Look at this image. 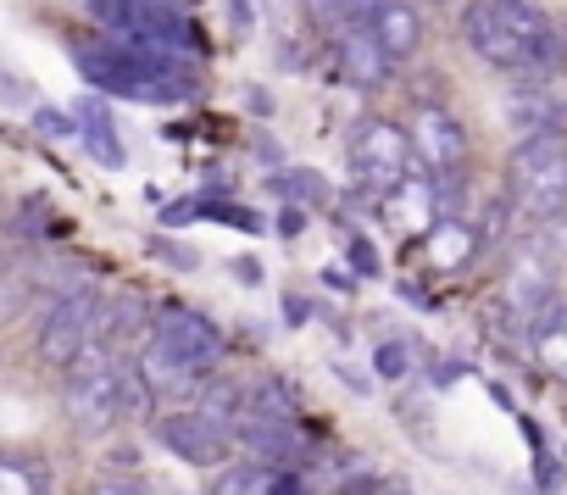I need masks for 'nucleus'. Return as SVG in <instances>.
Here are the masks:
<instances>
[{"label":"nucleus","instance_id":"nucleus-1","mask_svg":"<svg viewBox=\"0 0 567 495\" xmlns=\"http://www.w3.org/2000/svg\"><path fill=\"white\" fill-rule=\"evenodd\" d=\"M462 40L484 68L501 73L561 68V29H550L539 0H473L462 12Z\"/></svg>","mask_w":567,"mask_h":495},{"label":"nucleus","instance_id":"nucleus-2","mask_svg":"<svg viewBox=\"0 0 567 495\" xmlns=\"http://www.w3.org/2000/svg\"><path fill=\"white\" fill-rule=\"evenodd\" d=\"M506 206L517 217H528L534 228L556 223L567 212V140L528 134L512 151V162H506Z\"/></svg>","mask_w":567,"mask_h":495},{"label":"nucleus","instance_id":"nucleus-3","mask_svg":"<svg viewBox=\"0 0 567 495\" xmlns=\"http://www.w3.org/2000/svg\"><path fill=\"white\" fill-rule=\"evenodd\" d=\"M62 412L79 434H106L117 417H123V362L112 351H90L68 384H62Z\"/></svg>","mask_w":567,"mask_h":495},{"label":"nucleus","instance_id":"nucleus-4","mask_svg":"<svg viewBox=\"0 0 567 495\" xmlns=\"http://www.w3.org/2000/svg\"><path fill=\"white\" fill-rule=\"evenodd\" d=\"M556 262H561V234L550 223H539L534 234H523L512 245V268H506V307L534 323L550 312V290H556Z\"/></svg>","mask_w":567,"mask_h":495},{"label":"nucleus","instance_id":"nucleus-5","mask_svg":"<svg viewBox=\"0 0 567 495\" xmlns=\"http://www.w3.org/2000/svg\"><path fill=\"white\" fill-rule=\"evenodd\" d=\"M101 296L95 290H68L45 318H40V334H34V351L45 368H79L90 357V340L101 334Z\"/></svg>","mask_w":567,"mask_h":495},{"label":"nucleus","instance_id":"nucleus-6","mask_svg":"<svg viewBox=\"0 0 567 495\" xmlns=\"http://www.w3.org/2000/svg\"><path fill=\"white\" fill-rule=\"evenodd\" d=\"M412 156H417L412 151V134L401 123H390V117H362L351 128V173L368 189H395L401 178H412L406 173Z\"/></svg>","mask_w":567,"mask_h":495},{"label":"nucleus","instance_id":"nucleus-7","mask_svg":"<svg viewBox=\"0 0 567 495\" xmlns=\"http://www.w3.org/2000/svg\"><path fill=\"white\" fill-rule=\"evenodd\" d=\"M151 346H156L162 357L184 362V368L212 373L217 357H223V329H217L212 318L189 312V307H167V312L156 318V329H151Z\"/></svg>","mask_w":567,"mask_h":495},{"label":"nucleus","instance_id":"nucleus-8","mask_svg":"<svg viewBox=\"0 0 567 495\" xmlns=\"http://www.w3.org/2000/svg\"><path fill=\"white\" fill-rule=\"evenodd\" d=\"M406 134H412V151H417L434 173H462V162H467V128L456 123L451 106L423 101V106L412 112Z\"/></svg>","mask_w":567,"mask_h":495},{"label":"nucleus","instance_id":"nucleus-9","mask_svg":"<svg viewBox=\"0 0 567 495\" xmlns=\"http://www.w3.org/2000/svg\"><path fill=\"white\" fill-rule=\"evenodd\" d=\"M156 440L178 456V462H195V467H217L228 456V434L206 417V412H162L156 417Z\"/></svg>","mask_w":567,"mask_h":495},{"label":"nucleus","instance_id":"nucleus-10","mask_svg":"<svg viewBox=\"0 0 567 495\" xmlns=\"http://www.w3.org/2000/svg\"><path fill=\"white\" fill-rule=\"evenodd\" d=\"M357 12H362V29L384 45L390 62H406L423 45V18H417L412 0H357Z\"/></svg>","mask_w":567,"mask_h":495},{"label":"nucleus","instance_id":"nucleus-11","mask_svg":"<svg viewBox=\"0 0 567 495\" xmlns=\"http://www.w3.org/2000/svg\"><path fill=\"white\" fill-rule=\"evenodd\" d=\"M384 223L395 228V234H406V239H429V228H434V212H440V195L423 184V178H401L395 189H384Z\"/></svg>","mask_w":567,"mask_h":495},{"label":"nucleus","instance_id":"nucleus-12","mask_svg":"<svg viewBox=\"0 0 567 495\" xmlns=\"http://www.w3.org/2000/svg\"><path fill=\"white\" fill-rule=\"evenodd\" d=\"M390 56H384V45L357 23V29H346L340 34V73L357 84V90H379V84H390Z\"/></svg>","mask_w":567,"mask_h":495},{"label":"nucleus","instance_id":"nucleus-13","mask_svg":"<svg viewBox=\"0 0 567 495\" xmlns=\"http://www.w3.org/2000/svg\"><path fill=\"white\" fill-rule=\"evenodd\" d=\"M423 251H429V262H434L440 274H462V268L484 251V239H478L462 217H445V223H434V228H429Z\"/></svg>","mask_w":567,"mask_h":495},{"label":"nucleus","instance_id":"nucleus-14","mask_svg":"<svg viewBox=\"0 0 567 495\" xmlns=\"http://www.w3.org/2000/svg\"><path fill=\"white\" fill-rule=\"evenodd\" d=\"M528 351L550 379H567V307H550L545 318L528 323Z\"/></svg>","mask_w":567,"mask_h":495},{"label":"nucleus","instance_id":"nucleus-15","mask_svg":"<svg viewBox=\"0 0 567 495\" xmlns=\"http://www.w3.org/2000/svg\"><path fill=\"white\" fill-rule=\"evenodd\" d=\"M79 134H84L90 156H95L106 173H117V167H123V140H117L112 112H106L101 101H84V106H79Z\"/></svg>","mask_w":567,"mask_h":495},{"label":"nucleus","instance_id":"nucleus-16","mask_svg":"<svg viewBox=\"0 0 567 495\" xmlns=\"http://www.w3.org/2000/svg\"><path fill=\"white\" fill-rule=\"evenodd\" d=\"M140 373L151 379L156 401H173V395H189V390H200V384H206V373H200V368H184V362L162 357L156 346H145V357H140Z\"/></svg>","mask_w":567,"mask_h":495},{"label":"nucleus","instance_id":"nucleus-17","mask_svg":"<svg viewBox=\"0 0 567 495\" xmlns=\"http://www.w3.org/2000/svg\"><path fill=\"white\" fill-rule=\"evenodd\" d=\"M0 495H51V467L34 456H7L0 462Z\"/></svg>","mask_w":567,"mask_h":495},{"label":"nucleus","instance_id":"nucleus-18","mask_svg":"<svg viewBox=\"0 0 567 495\" xmlns=\"http://www.w3.org/2000/svg\"><path fill=\"white\" fill-rule=\"evenodd\" d=\"M134 329H140V301H134V296H117V301L101 312V351H117Z\"/></svg>","mask_w":567,"mask_h":495},{"label":"nucleus","instance_id":"nucleus-19","mask_svg":"<svg viewBox=\"0 0 567 495\" xmlns=\"http://www.w3.org/2000/svg\"><path fill=\"white\" fill-rule=\"evenodd\" d=\"M272 189H278V195H290V200H312V206H323V200H329V178H323V173H307V167L278 173V178H272Z\"/></svg>","mask_w":567,"mask_h":495},{"label":"nucleus","instance_id":"nucleus-20","mask_svg":"<svg viewBox=\"0 0 567 495\" xmlns=\"http://www.w3.org/2000/svg\"><path fill=\"white\" fill-rule=\"evenodd\" d=\"M140 12H145V0H90V18L106 23L112 34H128L140 23Z\"/></svg>","mask_w":567,"mask_h":495},{"label":"nucleus","instance_id":"nucleus-21","mask_svg":"<svg viewBox=\"0 0 567 495\" xmlns=\"http://www.w3.org/2000/svg\"><path fill=\"white\" fill-rule=\"evenodd\" d=\"M373 373H379V379H406V373H412V346H406V340H384V346L373 351Z\"/></svg>","mask_w":567,"mask_h":495},{"label":"nucleus","instance_id":"nucleus-22","mask_svg":"<svg viewBox=\"0 0 567 495\" xmlns=\"http://www.w3.org/2000/svg\"><path fill=\"white\" fill-rule=\"evenodd\" d=\"M34 128H40V134H56V140H62V134H73V128H79V117H62V112L40 106V112H34Z\"/></svg>","mask_w":567,"mask_h":495},{"label":"nucleus","instance_id":"nucleus-23","mask_svg":"<svg viewBox=\"0 0 567 495\" xmlns=\"http://www.w3.org/2000/svg\"><path fill=\"white\" fill-rule=\"evenodd\" d=\"M90 495H162V489H151V484H140V478H101Z\"/></svg>","mask_w":567,"mask_h":495},{"label":"nucleus","instance_id":"nucleus-24","mask_svg":"<svg viewBox=\"0 0 567 495\" xmlns=\"http://www.w3.org/2000/svg\"><path fill=\"white\" fill-rule=\"evenodd\" d=\"M351 268H357L362 279H373V274H379V257H373V245H368L362 234L351 239Z\"/></svg>","mask_w":567,"mask_h":495},{"label":"nucleus","instance_id":"nucleus-25","mask_svg":"<svg viewBox=\"0 0 567 495\" xmlns=\"http://www.w3.org/2000/svg\"><path fill=\"white\" fill-rule=\"evenodd\" d=\"M272 495H307V484L296 473H272Z\"/></svg>","mask_w":567,"mask_h":495},{"label":"nucleus","instance_id":"nucleus-26","mask_svg":"<svg viewBox=\"0 0 567 495\" xmlns=\"http://www.w3.org/2000/svg\"><path fill=\"white\" fill-rule=\"evenodd\" d=\"M156 257H167L178 268H195V251H184V245H156Z\"/></svg>","mask_w":567,"mask_h":495},{"label":"nucleus","instance_id":"nucleus-27","mask_svg":"<svg viewBox=\"0 0 567 495\" xmlns=\"http://www.w3.org/2000/svg\"><path fill=\"white\" fill-rule=\"evenodd\" d=\"M250 23H256V0H234V29L245 34Z\"/></svg>","mask_w":567,"mask_h":495},{"label":"nucleus","instance_id":"nucleus-28","mask_svg":"<svg viewBox=\"0 0 567 495\" xmlns=\"http://www.w3.org/2000/svg\"><path fill=\"white\" fill-rule=\"evenodd\" d=\"M561 73H567V29H561Z\"/></svg>","mask_w":567,"mask_h":495},{"label":"nucleus","instance_id":"nucleus-29","mask_svg":"<svg viewBox=\"0 0 567 495\" xmlns=\"http://www.w3.org/2000/svg\"><path fill=\"white\" fill-rule=\"evenodd\" d=\"M429 7H445V0H429Z\"/></svg>","mask_w":567,"mask_h":495}]
</instances>
